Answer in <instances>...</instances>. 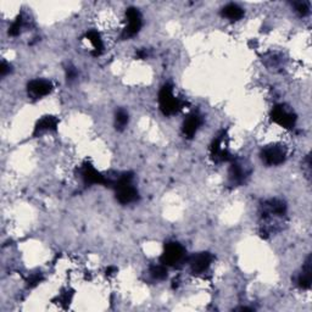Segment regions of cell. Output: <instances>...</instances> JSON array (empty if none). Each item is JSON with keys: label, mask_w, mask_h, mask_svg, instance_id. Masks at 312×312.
I'll return each instance as SVG.
<instances>
[{"label": "cell", "mask_w": 312, "mask_h": 312, "mask_svg": "<svg viewBox=\"0 0 312 312\" xmlns=\"http://www.w3.org/2000/svg\"><path fill=\"white\" fill-rule=\"evenodd\" d=\"M150 274L151 277L155 278L157 280H162L165 278H167V268H166L165 265L160 264V265H153L150 267Z\"/></svg>", "instance_id": "e0dca14e"}, {"label": "cell", "mask_w": 312, "mask_h": 312, "mask_svg": "<svg viewBox=\"0 0 312 312\" xmlns=\"http://www.w3.org/2000/svg\"><path fill=\"white\" fill-rule=\"evenodd\" d=\"M189 266L191 271L196 273H203L210 267L212 262V255L209 252H199L189 258Z\"/></svg>", "instance_id": "ba28073f"}, {"label": "cell", "mask_w": 312, "mask_h": 312, "mask_svg": "<svg viewBox=\"0 0 312 312\" xmlns=\"http://www.w3.org/2000/svg\"><path fill=\"white\" fill-rule=\"evenodd\" d=\"M128 123V114L125 110H119L116 112V128L123 129Z\"/></svg>", "instance_id": "ac0fdd59"}, {"label": "cell", "mask_w": 312, "mask_h": 312, "mask_svg": "<svg viewBox=\"0 0 312 312\" xmlns=\"http://www.w3.org/2000/svg\"><path fill=\"white\" fill-rule=\"evenodd\" d=\"M248 172H246L245 167H243V165L240 163H233L230 169V179L232 183H242L244 178L246 177Z\"/></svg>", "instance_id": "9a60e30c"}, {"label": "cell", "mask_w": 312, "mask_h": 312, "mask_svg": "<svg viewBox=\"0 0 312 312\" xmlns=\"http://www.w3.org/2000/svg\"><path fill=\"white\" fill-rule=\"evenodd\" d=\"M41 280H42V276H41V274H35V276L31 277V279L29 280L30 287H35V286H37V284L41 282Z\"/></svg>", "instance_id": "44dd1931"}, {"label": "cell", "mask_w": 312, "mask_h": 312, "mask_svg": "<svg viewBox=\"0 0 312 312\" xmlns=\"http://www.w3.org/2000/svg\"><path fill=\"white\" fill-rule=\"evenodd\" d=\"M76 75H77V73H76V71L73 70L72 67H70L69 72H67V77H69L70 79H73V78H75V77H76Z\"/></svg>", "instance_id": "603a6c76"}, {"label": "cell", "mask_w": 312, "mask_h": 312, "mask_svg": "<svg viewBox=\"0 0 312 312\" xmlns=\"http://www.w3.org/2000/svg\"><path fill=\"white\" fill-rule=\"evenodd\" d=\"M210 150H211V156L215 161H228V160L232 159L230 151H228L227 147H225L224 134L218 135V137L212 141Z\"/></svg>", "instance_id": "52a82bcc"}, {"label": "cell", "mask_w": 312, "mask_h": 312, "mask_svg": "<svg viewBox=\"0 0 312 312\" xmlns=\"http://www.w3.org/2000/svg\"><path fill=\"white\" fill-rule=\"evenodd\" d=\"M261 155L262 160H264L267 165L277 166L286 161L287 150L282 145H272V147H267L266 149H264Z\"/></svg>", "instance_id": "8992f818"}, {"label": "cell", "mask_w": 312, "mask_h": 312, "mask_svg": "<svg viewBox=\"0 0 312 312\" xmlns=\"http://www.w3.org/2000/svg\"><path fill=\"white\" fill-rule=\"evenodd\" d=\"M184 255H185V250L181 244L176 242L167 243L165 245V249H163L161 258H160V262H161L162 265H165L166 267L176 266L178 262L183 260Z\"/></svg>", "instance_id": "3957f363"}, {"label": "cell", "mask_w": 312, "mask_h": 312, "mask_svg": "<svg viewBox=\"0 0 312 312\" xmlns=\"http://www.w3.org/2000/svg\"><path fill=\"white\" fill-rule=\"evenodd\" d=\"M82 178L86 184H106L107 179L91 163H86L82 168Z\"/></svg>", "instance_id": "9c48e42d"}, {"label": "cell", "mask_w": 312, "mask_h": 312, "mask_svg": "<svg viewBox=\"0 0 312 312\" xmlns=\"http://www.w3.org/2000/svg\"><path fill=\"white\" fill-rule=\"evenodd\" d=\"M312 270H311V256H308L305 261L302 270L298 277V286L302 289H308L311 287Z\"/></svg>", "instance_id": "7c38bea8"}, {"label": "cell", "mask_w": 312, "mask_h": 312, "mask_svg": "<svg viewBox=\"0 0 312 312\" xmlns=\"http://www.w3.org/2000/svg\"><path fill=\"white\" fill-rule=\"evenodd\" d=\"M222 15H223L224 17H227L228 20L238 21L244 16V10L237 4H228L223 8Z\"/></svg>", "instance_id": "5bb4252c"}, {"label": "cell", "mask_w": 312, "mask_h": 312, "mask_svg": "<svg viewBox=\"0 0 312 312\" xmlns=\"http://www.w3.org/2000/svg\"><path fill=\"white\" fill-rule=\"evenodd\" d=\"M86 38L88 39V42L93 45V50H94V55H99L104 49L103 39L97 31H89L86 36Z\"/></svg>", "instance_id": "2e32d148"}, {"label": "cell", "mask_w": 312, "mask_h": 312, "mask_svg": "<svg viewBox=\"0 0 312 312\" xmlns=\"http://www.w3.org/2000/svg\"><path fill=\"white\" fill-rule=\"evenodd\" d=\"M159 105L163 115L167 116L175 115L184 106L183 101L175 97L174 89L168 84L163 86L159 93Z\"/></svg>", "instance_id": "7a4b0ae2"}, {"label": "cell", "mask_w": 312, "mask_h": 312, "mask_svg": "<svg viewBox=\"0 0 312 312\" xmlns=\"http://www.w3.org/2000/svg\"><path fill=\"white\" fill-rule=\"evenodd\" d=\"M272 121L277 125H279L280 127L283 128H292L293 126L295 125L296 121V116L292 111L284 107L283 105H278V106H274L273 110H272L271 114Z\"/></svg>", "instance_id": "277c9868"}, {"label": "cell", "mask_w": 312, "mask_h": 312, "mask_svg": "<svg viewBox=\"0 0 312 312\" xmlns=\"http://www.w3.org/2000/svg\"><path fill=\"white\" fill-rule=\"evenodd\" d=\"M116 188V199L120 203L126 205L131 204L138 199V191L132 184L131 174H123L114 182Z\"/></svg>", "instance_id": "6da1fadb"}, {"label": "cell", "mask_w": 312, "mask_h": 312, "mask_svg": "<svg viewBox=\"0 0 312 312\" xmlns=\"http://www.w3.org/2000/svg\"><path fill=\"white\" fill-rule=\"evenodd\" d=\"M126 20H127V26L123 30L122 37L123 38H129L133 37L141 29V15L138 9L129 8L126 12Z\"/></svg>", "instance_id": "5b68a950"}, {"label": "cell", "mask_w": 312, "mask_h": 312, "mask_svg": "<svg viewBox=\"0 0 312 312\" xmlns=\"http://www.w3.org/2000/svg\"><path fill=\"white\" fill-rule=\"evenodd\" d=\"M295 10L299 12V14L302 15V16H305V15L308 14V4L305 2H299L295 3Z\"/></svg>", "instance_id": "ffe728a7"}, {"label": "cell", "mask_w": 312, "mask_h": 312, "mask_svg": "<svg viewBox=\"0 0 312 312\" xmlns=\"http://www.w3.org/2000/svg\"><path fill=\"white\" fill-rule=\"evenodd\" d=\"M200 125H202V117L196 114L188 116L183 123V134L187 138H193L199 129Z\"/></svg>", "instance_id": "8fae6325"}, {"label": "cell", "mask_w": 312, "mask_h": 312, "mask_svg": "<svg viewBox=\"0 0 312 312\" xmlns=\"http://www.w3.org/2000/svg\"><path fill=\"white\" fill-rule=\"evenodd\" d=\"M22 22H23L22 18L18 17L17 20L11 24L10 29H9V35H10V36L20 35V31H21V29H22Z\"/></svg>", "instance_id": "d6986e66"}, {"label": "cell", "mask_w": 312, "mask_h": 312, "mask_svg": "<svg viewBox=\"0 0 312 312\" xmlns=\"http://www.w3.org/2000/svg\"><path fill=\"white\" fill-rule=\"evenodd\" d=\"M29 93L35 98H42L52 91V84L45 79H33L29 83Z\"/></svg>", "instance_id": "30bf717a"}, {"label": "cell", "mask_w": 312, "mask_h": 312, "mask_svg": "<svg viewBox=\"0 0 312 312\" xmlns=\"http://www.w3.org/2000/svg\"><path fill=\"white\" fill-rule=\"evenodd\" d=\"M59 125V121L56 117L54 116H45L43 117L41 121L37 123L35 128V133H42V132H48V131H55Z\"/></svg>", "instance_id": "4fadbf2b"}, {"label": "cell", "mask_w": 312, "mask_h": 312, "mask_svg": "<svg viewBox=\"0 0 312 312\" xmlns=\"http://www.w3.org/2000/svg\"><path fill=\"white\" fill-rule=\"evenodd\" d=\"M9 71V66L8 65H6V63H4V61H3L2 63V66H0V72H2V76H4L6 72H8Z\"/></svg>", "instance_id": "7402d4cb"}]
</instances>
